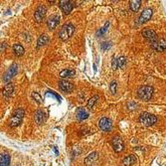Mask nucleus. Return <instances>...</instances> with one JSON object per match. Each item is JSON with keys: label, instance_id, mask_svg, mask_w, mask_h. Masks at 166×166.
I'll return each mask as SVG.
<instances>
[{"label": "nucleus", "instance_id": "5701e85b", "mask_svg": "<svg viewBox=\"0 0 166 166\" xmlns=\"http://www.w3.org/2000/svg\"><path fill=\"white\" fill-rule=\"evenodd\" d=\"M75 75H76V72H75L74 70H70V69H66L60 73V77L63 78V79L72 78V77H74Z\"/></svg>", "mask_w": 166, "mask_h": 166}, {"label": "nucleus", "instance_id": "7c9ffc66", "mask_svg": "<svg viewBox=\"0 0 166 166\" xmlns=\"http://www.w3.org/2000/svg\"><path fill=\"white\" fill-rule=\"evenodd\" d=\"M54 150H55V152H56V154H57V155L59 154V151H58V150H57V148H56V147H54Z\"/></svg>", "mask_w": 166, "mask_h": 166}, {"label": "nucleus", "instance_id": "c85d7f7f", "mask_svg": "<svg viewBox=\"0 0 166 166\" xmlns=\"http://www.w3.org/2000/svg\"><path fill=\"white\" fill-rule=\"evenodd\" d=\"M117 84L115 81H112V83H110L109 90H110V93H112V94H114V95L115 94V92H117Z\"/></svg>", "mask_w": 166, "mask_h": 166}, {"label": "nucleus", "instance_id": "423d86ee", "mask_svg": "<svg viewBox=\"0 0 166 166\" xmlns=\"http://www.w3.org/2000/svg\"><path fill=\"white\" fill-rule=\"evenodd\" d=\"M99 126L102 131L109 132L112 128V122L109 117H102L99 121Z\"/></svg>", "mask_w": 166, "mask_h": 166}, {"label": "nucleus", "instance_id": "39448f33", "mask_svg": "<svg viewBox=\"0 0 166 166\" xmlns=\"http://www.w3.org/2000/svg\"><path fill=\"white\" fill-rule=\"evenodd\" d=\"M141 34H142V36L144 37L147 41H149L150 43H151V44L157 41V35H156V32H155L154 30H152L150 28H145V29L142 30Z\"/></svg>", "mask_w": 166, "mask_h": 166}, {"label": "nucleus", "instance_id": "4468645a", "mask_svg": "<svg viewBox=\"0 0 166 166\" xmlns=\"http://www.w3.org/2000/svg\"><path fill=\"white\" fill-rule=\"evenodd\" d=\"M126 64V59L125 57H119V58H115L114 59V61L112 63V69L114 70H117L119 68H124Z\"/></svg>", "mask_w": 166, "mask_h": 166}, {"label": "nucleus", "instance_id": "a878e982", "mask_svg": "<svg viewBox=\"0 0 166 166\" xmlns=\"http://www.w3.org/2000/svg\"><path fill=\"white\" fill-rule=\"evenodd\" d=\"M129 6L132 11H137L141 6V1L140 0H132V1H130Z\"/></svg>", "mask_w": 166, "mask_h": 166}, {"label": "nucleus", "instance_id": "ddd939ff", "mask_svg": "<svg viewBox=\"0 0 166 166\" xmlns=\"http://www.w3.org/2000/svg\"><path fill=\"white\" fill-rule=\"evenodd\" d=\"M59 88L60 90L65 93H71L74 90V85L72 83L66 81V80H62L59 82Z\"/></svg>", "mask_w": 166, "mask_h": 166}, {"label": "nucleus", "instance_id": "393cba45", "mask_svg": "<svg viewBox=\"0 0 166 166\" xmlns=\"http://www.w3.org/2000/svg\"><path fill=\"white\" fill-rule=\"evenodd\" d=\"M100 99V97L97 95H94V97H92L89 100V102H88V104H87V107L89 109H92L93 107H95V105L97 104V100Z\"/></svg>", "mask_w": 166, "mask_h": 166}, {"label": "nucleus", "instance_id": "1a4fd4ad", "mask_svg": "<svg viewBox=\"0 0 166 166\" xmlns=\"http://www.w3.org/2000/svg\"><path fill=\"white\" fill-rule=\"evenodd\" d=\"M59 5H60V8L62 9V11L66 15L71 13L73 8H74L73 3L71 1H68V0H61V1L59 2Z\"/></svg>", "mask_w": 166, "mask_h": 166}, {"label": "nucleus", "instance_id": "b1692460", "mask_svg": "<svg viewBox=\"0 0 166 166\" xmlns=\"http://www.w3.org/2000/svg\"><path fill=\"white\" fill-rule=\"evenodd\" d=\"M97 159V152H93L85 159V163L87 165H90L92 163H94L95 160Z\"/></svg>", "mask_w": 166, "mask_h": 166}, {"label": "nucleus", "instance_id": "f257e3e1", "mask_svg": "<svg viewBox=\"0 0 166 166\" xmlns=\"http://www.w3.org/2000/svg\"><path fill=\"white\" fill-rule=\"evenodd\" d=\"M24 114H25V112L24 109H16L15 112H13V114L11 115L9 119V125L11 127H16L22 122V119L24 117Z\"/></svg>", "mask_w": 166, "mask_h": 166}, {"label": "nucleus", "instance_id": "dca6fc26", "mask_svg": "<svg viewBox=\"0 0 166 166\" xmlns=\"http://www.w3.org/2000/svg\"><path fill=\"white\" fill-rule=\"evenodd\" d=\"M47 119V115L43 110L38 109L36 112H35V121L38 124H43Z\"/></svg>", "mask_w": 166, "mask_h": 166}, {"label": "nucleus", "instance_id": "aec40b11", "mask_svg": "<svg viewBox=\"0 0 166 166\" xmlns=\"http://www.w3.org/2000/svg\"><path fill=\"white\" fill-rule=\"evenodd\" d=\"M49 41H50L49 36H47L46 34L41 35L38 38V40H37V48L45 46V45H47L48 43H49Z\"/></svg>", "mask_w": 166, "mask_h": 166}, {"label": "nucleus", "instance_id": "c756f323", "mask_svg": "<svg viewBox=\"0 0 166 166\" xmlns=\"http://www.w3.org/2000/svg\"><path fill=\"white\" fill-rule=\"evenodd\" d=\"M110 46H112V44H110L109 42H105V43H102V49L104 50V51H107Z\"/></svg>", "mask_w": 166, "mask_h": 166}, {"label": "nucleus", "instance_id": "0eeeda50", "mask_svg": "<svg viewBox=\"0 0 166 166\" xmlns=\"http://www.w3.org/2000/svg\"><path fill=\"white\" fill-rule=\"evenodd\" d=\"M46 12H47V9L44 5H40L38 8L36 9L35 11V14H34V18H35V21L36 22H42L44 20L45 16H46Z\"/></svg>", "mask_w": 166, "mask_h": 166}, {"label": "nucleus", "instance_id": "7ed1b4c3", "mask_svg": "<svg viewBox=\"0 0 166 166\" xmlns=\"http://www.w3.org/2000/svg\"><path fill=\"white\" fill-rule=\"evenodd\" d=\"M157 121V117L154 114H149V112H142L139 115V122L145 126H150L153 125Z\"/></svg>", "mask_w": 166, "mask_h": 166}, {"label": "nucleus", "instance_id": "4be33fe9", "mask_svg": "<svg viewBox=\"0 0 166 166\" xmlns=\"http://www.w3.org/2000/svg\"><path fill=\"white\" fill-rule=\"evenodd\" d=\"M13 52H14V54L16 55L17 57H21V56H23V55H24L25 50H24V48H23L22 45L15 44L13 46Z\"/></svg>", "mask_w": 166, "mask_h": 166}, {"label": "nucleus", "instance_id": "6ab92c4d", "mask_svg": "<svg viewBox=\"0 0 166 166\" xmlns=\"http://www.w3.org/2000/svg\"><path fill=\"white\" fill-rule=\"evenodd\" d=\"M136 162H137V157L133 154L128 155V156H126L124 160H122V163H124V166H132Z\"/></svg>", "mask_w": 166, "mask_h": 166}, {"label": "nucleus", "instance_id": "412c9836", "mask_svg": "<svg viewBox=\"0 0 166 166\" xmlns=\"http://www.w3.org/2000/svg\"><path fill=\"white\" fill-rule=\"evenodd\" d=\"M10 165V155L6 153L0 154V166H9Z\"/></svg>", "mask_w": 166, "mask_h": 166}, {"label": "nucleus", "instance_id": "9d476101", "mask_svg": "<svg viewBox=\"0 0 166 166\" xmlns=\"http://www.w3.org/2000/svg\"><path fill=\"white\" fill-rule=\"evenodd\" d=\"M60 23V17L58 15H51L47 20V26L50 30H54Z\"/></svg>", "mask_w": 166, "mask_h": 166}, {"label": "nucleus", "instance_id": "2eb2a0df", "mask_svg": "<svg viewBox=\"0 0 166 166\" xmlns=\"http://www.w3.org/2000/svg\"><path fill=\"white\" fill-rule=\"evenodd\" d=\"M151 47L155 50V51H157V52H163L166 49V41H165L164 39L157 40L156 42L152 43Z\"/></svg>", "mask_w": 166, "mask_h": 166}, {"label": "nucleus", "instance_id": "f03ea898", "mask_svg": "<svg viewBox=\"0 0 166 166\" xmlns=\"http://www.w3.org/2000/svg\"><path fill=\"white\" fill-rule=\"evenodd\" d=\"M137 95L140 100H151L152 95H153V89L149 85H143V87H140L137 90Z\"/></svg>", "mask_w": 166, "mask_h": 166}, {"label": "nucleus", "instance_id": "20e7f679", "mask_svg": "<svg viewBox=\"0 0 166 166\" xmlns=\"http://www.w3.org/2000/svg\"><path fill=\"white\" fill-rule=\"evenodd\" d=\"M75 31V27L72 24H65L62 27L61 30L59 31V37L61 40H68L69 38H71L72 35L74 34Z\"/></svg>", "mask_w": 166, "mask_h": 166}, {"label": "nucleus", "instance_id": "f8f14e48", "mask_svg": "<svg viewBox=\"0 0 166 166\" xmlns=\"http://www.w3.org/2000/svg\"><path fill=\"white\" fill-rule=\"evenodd\" d=\"M152 14H153V10L151 8H146V9L143 10L142 13L140 14V16H139V21H138L139 24H143V23H145V22H147L148 20L151 18Z\"/></svg>", "mask_w": 166, "mask_h": 166}, {"label": "nucleus", "instance_id": "6e6552de", "mask_svg": "<svg viewBox=\"0 0 166 166\" xmlns=\"http://www.w3.org/2000/svg\"><path fill=\"white\" fill-rule=\"evenodd\" d=\"M112 147H114V150L115 152L122 151V150H124V141H122V139L119 136H114L112 138Z\"/></svg>", "mask_w": 166, "mask_h": 166}, {"label": "nucleus", "instance_id": "f3484780", "mask_svg": "<svg viewBox=\"0 0 166 166\" xmlns=\"http://www.w3.org/2000/svg\"><path fill=\"white\" fill-rule=\"evenodd\" d=\"M88 117H89V112H87L85 109H83V107H79L77 110H76V119L78 120H85L87 119Z\"/></svg>", "mask_w": 166, "mask_h": 166}, {"label": "nucleus", "instance_id": "9b49d317", "mask_svg": "<svg viewBox=\"0 0 166 166\" xmlns=\"http://www.w3.org/2000/svg\"><path fill=\"white\" fill-rule=\"evenodd\" d=\"M17 68H18V67H17V65L16 64H13L8 69V71L5 73L4 77H3V80H4L5 83H8L10 80H11L12 78H13L15 75L17 74Z\"/></svg>", "mask_w": 166, "mask_h": 166}, {"label": "nucleus", "instance_id": "cd10ccee", "mask_svg": "<svg viewBox=\"0 0 166 166\" xmlns=\"http://www.w3.org/2000/svg\"><path fill=\"white\" fill-rule=\"evenodd\" d=\"M109 22H107V23H105V27H102V28L100 29V31L97 33V37H100L102 34H105V31L107 30V27H109Z\"/></svg>", "mask_w": 166, "mask_h": 166}, {"label": "nucleus", "instance_id": "a211bd4d", "mask_svg": "<svg viewBox=\"0 0 166 166\" xmlns=\"http://www.w3.org/2000/svg\"><path fill=\"white\" fill-rule=\"evenodd\" d=\"M14 92V87L12 84H10V83H8L4 87V89L2 90V95H3L4 97H10L12 95V94H13Z\"/></svg>", "mask_w": 166, "mask_h": 166}, {"label": "nucleus", "instance_id": "bb28decb", "mask_svg": "<svg viewBox=\"0 0 166 166\" xmlns=\"http://www.w3.org/2000/svg\"><path fill=\"white\" fill-rule=\"evenodd\" d=\"M32 97H33V99L36 100L37 102H39V104H42V102H43V100H42L41 95H40L38 93H36V92L32 93Z\"/></svg>", "mask_w": 166, "mask_h": 166}]
</instances>
